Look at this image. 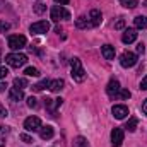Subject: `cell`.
Masks as SVG:
<instances>
[{"mask_svg": "<svg viewBox=\"0 0 147 147\" xmlns=\"http://www.w3.org/2000/svg\"><path fill=\"white\" fill-rule=\"evenodd\" d=\"M120 63L123 69H130L137 63V55L134 51H123L121 57H120Z\"/></svg>", "mask_w": 147, "mask_h": 147, "instance_id": "obj_4", "label": "cell"}, {"mask_svg": "<svg viewBox=\"0 0 147 147\" xmlns=\"http://www.w3.org/2000/svg\"><path fill=\"white\" fill-rule=\"evenodd\" d=\"M22 98H24V92H22V89L10 87V91H9V99H10L12 103H17V101H21Z\"/></svg>", "mask_w": 147, "mask_h": 147, "instance_id": "obj_12", "label": "cell"}, {"mask_svg": "<svg viewBox=\"0 0 147 147\" xmlns=\"http://www.w3.org/2000/svg\"><path fill=\"white\" fill-rule=\"evenodd\" d=\"M7 74H9L7 67H0V79H5V77H7Z\"/></svg>", "mask_w": 147, "mask_h": 147, "instance_id": "obj_32", "label": "cell"}, {"mask_svg": "<svg viewBox=\"0 0 147 147\" xmlns=\"http://www.w3.org/2000/svg\"><path fill=\"white\" fill-rule=\"evenodd\" d=\"M53 134H55V130H53V127H50V125L41 127V130H39V135H41V139H43V140L51 139V137H53Z\"/></svg>", "mask_w": 147, "mask_h": 147, "instance_id": "obj_16", "label": "cell"}, {"mask_svg": "<svg viewBox=\"0 0 147 147\" xmlns=\"http://www.w3.org/2000/svg\"><path fill=\"white\" fill-rule=\"evenodd\" d=\"M46 10V5H43V3H38V5H34V12L36 14H43Z\"/></svg>", "mask_w": 147, "mask_h": 147, "instance_id": "obj_29", "label": "cell"}, {"mask_svg": "<svg viewBox=\"0 0 147 147\" xmlns=\"http://www.w3.org/2000/svg\"><path fill=\"white\" fill-rule=\"evenodd\" d=\"M120 82L116 80V79H111L110 82H108V86H106V92H108V96L110 98H116L118 96V92H120Z\"/></svg>", "mask_w": 147, "mask_h": 147, "instance_id": "obj_10", "label": "cell"}, {"mask_svg": "<svg viewBox=\"0 0 147 147\" xmlns=\"http://www.w3.org/2000/svg\"><path fill=\"white\" fill-rule=\"evenodd\" d=\"M142 111H144V113L147 115V99L144 101V103H142Z\"/></svg>", "mask_w": 147, "mask_h": 147, "instance_id": "obj_39", "label": "cell"}, {"mask_svg": "<svg viewBox=\"0 0 147 147\" xmlns=\"http://www.w3.org/2000/svg\"><path fill=\"white\" fill-rule=\"evenodd\" d=\"M89 19H91L92 26H99V24H101V21H103L101 10H98V9H92V10L89 12Z\"/></svg>", "mask_w": 147, "mask_h": 147, "instance_id": "obj_13", "label": "cell"}, {"mask_svg": "<svg viewBox=\"0 0 147 147\" xmlns=\"http://www.w3.org/2000/svg\"><path fill=\"white\" fill-rule=\"evenodd\" d=\"M118 96H120L121 99H128V98L132 96V92H130L128 89H120V92H118Z\"/></svg>", "mask_w": 147, "mask_h": 147, "instance_id": "obj_26", "label": "cell"}, {"mask_svg": "<svg viewBox=\"0 0 147 147\" xmlns=\"http://www.w3.org/2000/svg\"><path fill=\"white\" fill-rule=\"evenodd\" d=\"M144 50H146V48H144V45H142V43H139V45H137V51H139V53H144Z\"/></svg>", "mask_w": 147, "mask_h": 147, "instance_id": "obj_36", "label": "cell"}, {"mask_svg": "<svg viewBox=\"0 0 147 147\" xmlns=\"http://www.w3.org/2000/svg\"><path fill=\"white\" fill-rule=\"evenodd\" d=\"M29 31H31L33 34H45V33L50 31V22H48V21H38L34 24H31Z\"/></svg>", "mask_w": 147, "mask_h": 147, "instance_id": "obj_7", "label": "cell"}, {"mask_svg": "<svg viewBox=\"0 0 147 147\" xmlns=\"http://www.w3.org/2000/svg\"><path fill=\"white\" fill-rule=\"evenodd\" d=\"M51 19L55 21V22H58V21H65V19H70V12L65 9V7H62V5H55L53 9H51Z\"/></svg>", "mask_w": 147, "mask_h": 147, "instance_id": "obj_3", "label": "cell"}, {"mask_svg": "<svg viewBox=\"0 0 147 147\" xmlns=\"http://www.w3.org/2000/svg\"><path fill=\"white\" fill-rule=\"evenodd\" d=\"M24 46H26V38L22 36V34H12V36H9V48L21 50Z\"/></svg>", "mask_w": 147, "mask_h": 147, "instance_id": "obj_5", "label": "cell"}, {"mask_svg": "<svg viewBox=\"0 0 147 147\" xmlns=\"http://www.w3.org/2000/svg\"><path fill=\"white\" fill-rule=\"evenodd\" d=\"M21 140H22V142H26V144H29V142H33V139H31V137H29L28 134H22V135H21Z\"/></svg>", "mask_w": 147, "mask_h": 147, "instance_id": "obj_30", "label": "cell"}, {"mask_svg": "<svg viewBox=\"0 0 147 147\" xmlns=\"http://www.w3.org/2000/svg\"><path fill=\"white\" fill-rule=\"evenodd\" d=\"M5 89H7V84L5 82H0V92H3Z\"/></svg>", "mask_w": 147, "mask_h": 147, "instance_id": "obj_38", "label": "cell"}, {"mask_svg": "<svg viewBox=\"0 0 147 147\" xmlns=\"http://www.w3.org/2000/svg\"><path fill=\"white\" fill-rule=\"evenodd\" d=\"M24 74H26V75H29V77H38V75H39V70H38L36 67H28Z\"/></svg>", "mask_w": 147, "mask_h": 147, "instance_id": "obj_25", "label": "cell"}, {"mask_svg": "<svg viewBox=\"0 0 147 147\" xmlns=\"http://www.w3.org/2000/svg\"><path fill=\"white\" fill-rule=\"evenodd\" d=\"M45 106L51 111V113H55V108H57V106H55V99H50V98H46V99H45Z\"/></svg>", "mask_w": 147, "mask_h": 147, "instance_id": "obj_24", "label": "cell"}, {"mask_svg": "<svg viewBox=\"0 0 147 147\" xmlns=\"http://www.w3.org/2000/svg\"><path fill=\"white\" fill-rule=\"evenodd\" d=\"M75 26L79 28V29H87V28H94L92 26V22H91V19L89 17H86V16H80L77 21H75Z\"/></svg>", "mask_w": 147, "mask_h": 147, "instance_id": "obj_14", "label": "cell"}, {"mask_svg": "<svg viewBox=\"0 0 147 147\" xmlns=\"http://www.w3.org/2000/svg\"><path fill=\"white\" fill-rule=\"evenodd\" d=\"M123 139H125L123 130L121 128H113V132H111V144H113V147H120L123 144Z\"/></svg>", "mask_w": 147, "mask_h": 147, "instance_id": "obj_8", "label": "cell"}, {"mask_svg": "<svg viewBox=\"0 0 147 147\" xmlns=\"http://www.w3.org/2000/svg\"><path fill=\"white\" fill-rule=\"evenodd\" d=\"M70 67H72V77H74V80H75V82H82V80L86 79V72H84V69H82L80 60H79V58H72Z\"/></svg>", "mask_w": 147, "mask_h": 147, "instance_id": "obj_2", "label": "cell"}, {"mask_svg": "<svg viewBox=\"0 0 147 147\" xmlns=\"http://www.w3.org/2000/svg\"><path fill=\"white\" fill-rule=\"evenodd\" d=\"M5 62H7V65H10V67H14V69H19V67L26 65L28 57H26L24 53H10V55L5 57Z\"/></svg>", "mask_w": 147, "mask_h": 147, "instance_id": "obj_1", "label": "cell"}, {"mask_svg": "<svg viewBox=\"0 0 147 147\" xmlns=\"http://www.w3.org/2000/svg\"><path fill=\"white\" fill-rule=\"evenodd\" d=\"M7 132H9V128L3 127V125H0V137H2V135H7Z\"/></svg>", "mask_w": 147, "mask_h": 147, "instance_id": "obj_35", "label": "cell"}, {"mask_svg": "<svg viewBox=\"0 0 147 147\" xmlns=\"http://www.w3.org/2000/svg\"><path fill=\"white\" fill-rule=\"evenodd\" d=\"M101 53H103V57L106 58V60H115V46H111V45H105V46H101Z\"/></svg>", "mask_w": 147, "mask_h": 147, "instance_id": "obj_15", "label": "cell"}, {"mask_svg": "<svg viewBox=\"0 0 147 147\" xmlns=\"http://www.w3.org/2000/svg\"><path fill=\"white\" fill-rule=\"evenodd\" d=\"M62 103H63V99H62V98L55 99V106H57V108H60V106H62Z\"/></svg>", "mask_w": 147, "mask_h": 147, "instance_id": "obj_37", "label": "cell"}, {"mask_svg": "<svg viewBox=\"0 0 147 147\" xmlns=\"http://www.w3.org/2000/svg\"><path fill=\"white\" fill-rule=\"evenodd\" d=\"M14 87L24 89V87H28V80H26L24 77H16V79H14Z\"/></svg>", "mask_w": 147, "mask_h": 147, "instance_id": "obj_19", "label": "cell"}, {"mask_svg": "<svg viewBox=\"0 0 147 147\" xmlns=\"http://www.w3.org/2000/svg\"><path fill=\"white\" fill-rule=\"evenodd\" d=\"M140 89L142 91H147V75L142 79V82H140Z\"/></svg>", "mask_w": 147, "mask_h": 147, "instance_id": "obj_34", "label": "cell"}, {"mask_svg": "<svg viewBox=\"0 0 147 147\" xmlns=\"http://www.w3.org/2000/svg\"><path fill=\"white\" fill-rule=\"evenodd\" d=\"M48 86H50V80H48V79H43L41 82H38L36 86H33V89H34L36 92H39V91H43V89L48 87Z\"/></svg>", "mask_w": 147, "mask_h": 147, "instance_id": "obj_23", "label": "cell"}, {"mask_svg": "<svg viewBox=\"0 0 147 147\" xmlns=\"http://www.w3.org/2000/svg\"><path fill=\"white\" fill-rule=\"evenodd\" d=\"M0 147H5V140L3 139H0Z\"/></svg>", "mask_w": 147, "mask_h": 147, "instance_id": "obj_41", "label": "cell"}, {"mask_svg": "<svg viewBox=\"0 0 147 147\" xmlns=\"http://www.w3.org/2000/svg\"><path fill=\"white\" fill-rule=\"evenodd\" d=\"M28 106H29V108H36L38 106V99L36 98H33V96L28 98Z\"/></svg>", "mask_w": 147, "mask_h": 147, "instance_id": "obj_28", "label": "cell"}, {"mask_svg": "<svg viewBox=\"0 0 147 147\" xmlns=\"http://www.w3.org/2000/svg\"><path fill=\"white\" fill-rule=\"evenodd\" d=\"M137 123H139V120H137V118H130V120L127 121L125 128H127L128 132H135V128H137Z\"/></svg>", "mask_w": 147, "mask_h": 147, "instance_id": "obj_21", "label": "cell"}, {"mask_svg": "<svg viewBox=\"0 0 147 147\" xmlns=\"http://www.w3.org/2000/svg\"><path fill=\"white\" fill-rule=\"evenodd\" d=\"M9 29H10V24L5 21H0V33H7Z\"/></svg>", "mask_w": 147, "mask_h": 147, "instance_id": "obj_27", "label": "cell"}, {"mask_svg": "<svg viewBox=\"0 0 147 147\" xmlns=\"http://www.w3.org/2000/svg\"><path fill=\"white\" fill-rule=\"evenodd\" d=\"M123 28H125V21H123V19H120V21L115 24V29H123Z\"/></svg>", "mask_w": 147, "mask_h": 147, "instance_id": "obj_33", "label": "cell"}, {"mask_svg": "<svg viewBox=\"0 0 147 147\" xmlns=\"http://www.w3.org/2000/svg\"><path fill=\"white\" fill-rule=\"evenodd\" d=\"M72 147H89V142L84 137H77V139H74Z\"/></svg>", "mask_w": 147, "mask_h": 147, "instance_id": "obj_20", "label": "cell"}, {"mask_svg": "<svg viewBox=\"0 0 147 147\" xmlns=\"http://www.w3.org/2000/svg\"><path fill=\"white\" fill-rule=\"evenodd\" d=\"M134 22H135V28L137 29H147V17L146 16H137L134 19Z\"/></svg>", "mask_w": 147, "mask_h": 147, "instance_id": "obj_18", "label": "cell"}, {"mask_svg": "<svg viewBox=\"0 0 147 147\" xmlns=\"http://www.w3.org/2000/svg\"><path fill=\"white\" fill-rule=\"evenodd\" d=\"M24 128L28 132H39L41 130V120L38 116H29L24 120Z\"/></svg>", "mask_w": 147, "mask_h": 147, "instance_id": "obj_6", "label": "cell"}, {"mask_svg": "<svg viewBox=\"0 0 147 147\" xmlns=\"http://www.w3.org/2000/svg\"><path fill=\"white\" fill-rule=\"evenodd\" d=\"M55 2H57V3H62V5H67L70 0H55Z\"/></svg>", "mask_w": 147, "mask_h": 147, "instance_id": "obj_40", "label": "cell"}, {"mask_svg": "<svg viewBox=\"0 0 147 147\" xmlns=\"http://www.w3.org/2000/svg\"><path fill=\"white\" fill-rule=\"evenodd\" d=\"M120 3L125 7V9H135L139 5V0H120Z\"/></svg>", "mask_w": 147, "mask_h": 147, "instance_id": "obj_22", "label": "cell"}, {"mask_svg": "<svg viewBox=\"0 0 147 147\" xmlns=\"http://www.w3.org/2000/svg\"><path fill=\"white\" fill-rule=\"evenodd\" d=\"M135 39H137V29L130 28V29H125V31H123V36H121V41H123L125 45H130V43H134Z\"/></svg>", "mask_w": 147, "mask_h": 147, "instance_id": "obj_11", "label": "cell"}, {"mask_svg": "<svg viewBox=\"0 0 147 147\" xmlns=\"http://www.w3.org/2000/svg\"><path fill=\"white\" fill-rule=\"evenodd\" d=\"M63 86H65V82H63L62 79H57V80H50L48 89H50V91H53V92H58V91H62V89H63Z\"/></svg>", "mask_w": 147, "mask_h": 147, "instance_id": "obj_17", "label": "cell"}, {"mask_svg": "<svg viewBox=\"0 0 147 147\" xmlns=\"http://www.w3.org/2000/svg\"><path fill=\"white\" fill-rule=\"evenodd\" d=\"M111 113H113V116H115L116 120H123V118L128 116V108H127L125 105H115L113 110H111Z\"/></svg>", "mask_w": 147, "mask_h": 147, "instance_id": "obj_9", "label": "cell"}, {"mask_svg": "<svg viewBox=\"0 0 147 147\" xmlns=\"http://www.w3.org/2000/svg\"><path fill=\"white\" fill-rule=\"evenodd\" d=\"M9 115V111L5 110V106H2V103H0V118H5Z\"/></svg>", "mask_w": 147, "mask_h": 147, "instance_id": "obj_31", "label": "cell"}]
</instances>
